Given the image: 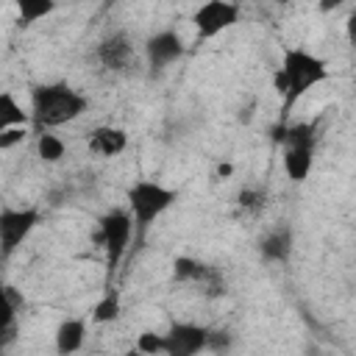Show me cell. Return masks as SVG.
<instances>
[{
    "instance_id": "cell-1",
    "label": "cell",
    "mask_w": 356,
    "mask_h": 356,
    "mask_svg": "<svg viewBox=\"0 0 356 356\" xmlns=\"http://www.w3.org/2000/svg\"><path fill=\"white\" fill-rule=\"evenodd\" d=\"M328 75H331V70H328L325 58H320L317 53H312L306 47H286L278 70L273 72V86L284 97L281 111L286 114L312 86L328 81Z\"/></svg>"
},
{
    "instance_id": "cell-2",
    "label": "cell",
    "mask_w": 356,
    "mask_h": 356,
    "mask_svg": "<svg viewBox=\"0 0 356 356\" xmlns=\"http://www.w3.org/2000/svg\"><path fill=\"white\" fill-rule=\"evenodd\" d=\"M89 106V97L72 89L67 81L36 83L31 89V125L42 134L67 122H75Z\"/></svg>"
},
{
    "instance_id": "cell-3",
    "label": "cell",
    "mask_w": 356,
    "mask_h": 356,
    "mask_svg": "<svg viewBox=\"0 0 356 356\" xmlns=\"http://www.w3.org/2000/svg\"><path fill=\"white\" fill-rule=\"evenodd\" d=\"M125 200H128V214H131V222H134V242H142L147 228L178 200V192L172 186H164L159 181H150V178H142V181H134L125 192Z\"/></svg>"
},
{
    "instance_id": "cell-4",
    "label": "cell",
    "mask_w": 356,
    "mask_h": 356,
    "mask_svg": "<svg viewBox=\"0 0 356 356\" xmlns=\"http://www.w3.org/2000/svg\"><path fill=\"white\" fill-rule=\"evenodd\" d=\"M97 228H100V242L106 250V267L114 275L117 267L122 264V259L131 248V236H134V222H131L128 209H108L106 214H100Z\"/></svg>"
},
{
    "instance_id": "cell-5",
    "label": "cell",
    "mask_w": 356,
    "mask_h": 356,
    "mask_svg": "<svg viewBox=\"0 0 356 356\" xmlns=\"http://www.w3.org/2000/svg\"><path fill=\"white\" fill-rule=\"evenodd\" d=\"M39 225V209L22 206V209H0V259H11L14 250L31 236V231Z\"/></svg>"
},
{
    "instance_id": "cell-6",
    "label": "cell",
    "mask_w": 356,
    "mask_h": 356,
    "mask_svg": "<svg viewBox=\"0 0 356 356\" xmlns=\"http://www.w3.org/2000/svg\"><path fill=\"white\" fill-rule=\"evenodd\" d=\"M192 22H195V31H197V39L200 42H209L214 36H220L222 31L234 28L239 22V6L231 3V0H209V3H200L192 14Z\"/></svg>"
},
{
    "instance_id": "cell-7",
    "label": "cell",
    "mask_w": 356,
    "mask_h": 356,
    "mask_svg": "<svg viewBox=\"0 0 356 356\" xmlns=\"http://www.w3.org/2000/svg\"><path fill=\"white\" fill-rule=\"evenodd\" d=\"M206 325L197 323H172L161 337L164 348L161 356H200L206 350Z\"/></svg>"
},
{
    "instance_id": "cell-8",
    "label": "cell",
    "mask_w": 356,
    "mask_h": 356,
    "mask_svg": "<svg viewBox=\"0 0 356 356\" xmlns=\"http://www.w3.org/2000/svg\"><path fill=\"white\" fill-rule=\"evenodd\" d=\"M184 50H186V44H184L181 33L172 31V28L156 31V33H150L147 42H145V58H147V64H150L153 70L170 67L172 61H178V58L184 56Z\"/></svg>"
},
{
    "instance_id": "cell-9",
    "label": "cell",
    "mask_w": 356,
    "mask_h": 356,
    "mask_svg": "<svg viewBox=\"0 0 356 356\" xmlns=\"http://www.w3.org/2000/svg\"><path fill=\"white\" fill-rule=\"evenodd\" d=\"M86 145H89V150H92L95 156H100V159H114V156L125 153V147H128V134H125L122 128H117V125H97V128L89 134Z\"/></svg>"
},
{
    "instance_id": "cell-10",
    "label": "cell",
    "mask_w": 356,
    "mask_h": 356,
    "mask_svg": "<svg viewBox=\"0 0 356 356\" xmlns=\"http://www.w3.org/2000/svg\"><path fill=\"white\" fill-rule=\"evenodd\" d=\"M86 342V317H67L58 323L53 334V345L58 356H72L83 348Z\"/></svg>"
},
{
    "instance_id": "cell-11",
    "label": "cell",
    "mask_w": 356,
    "mask_h": 356,
    "mask_svg": "<svg viewBox=\"0 0 356 356\" xmlns=\"http://www.w3.org/2000/svg\"><path fill=\"white\" fill-rule=\"evenodd\" d=\"M281 164H284V172L289 175V181L303 184L314 167V145H284Z\"/></svg>"
},
{
    "instance_id": "cell-12",
    "label": "cell",
    "mask_w": 356,
    "mask_h": 356,
    "mask_svg": "<svg viewBox=\"0 0 356 356\" xmlns=\"http://www.w3.org/2000/svg\"><path fill=\"white\" fill-rule=\"evenodd\" d=\"M292 248H295V231L289 225H281V228H273L267 236H261L259 242V253L264 261H275V264H284L289 256H292Z\"/></svg>"
},
{
    "instance_id": "cell-13",
    "label": "cell",
    "mask_w": 356,
    "mask_h": 356,
    "mask_svg": "<svg viewBox=\"0 0 356 356\" xmlns=\"http://www.w3.org/2000/svg\"><path fill=\"white\" fill-rule=\"evenodd\" d=\"M22 298L14 286L0 284V348L11 345L17 337V314H19Z\"/></svg>"
},
{
    "instance_id": "cell-14",
    "label": "cell",
    "mask_w": 356,
    "mask_h": 356,
    "mask_svg": "<svg viewBox=\"0 0 356 356\" xmlns=\"http://www.w3.org/2000/svg\"><path fill=\"white\" fill-rule=\"evenodd\" d=\"M97 58L108 70H125L131 64V58H134V47H131V42H128L125 33H111V36H106L100 42Z\"/></svg>"
},
{
    "instance_id": "cell-15",
    "label": "cell",
    "mask_w": 356,
    "mask_h": 356,
    "mask_svg": "<svg viewBox=\"0 0 356 356\" xmlns=\"http://www.w3.org/2000/svg\"><path fill=\"white\" fill-rule=\"evenodd\" d=\"M28 122H31V111L19 106L14 92L3 89L0 92V134L8 128H28Z\"/></svg>"
},
{
    "instance_id": "cell-16",
    "label": "cell",
    "mask_w": 356,
    "mask_h": 356,
    "mask_svg": "<svg viewBox=\"0 0 356 356\" xmlns=\"http://www.w3.org/2000/svg\"><path fill=\"white\" fill-rule=\"evenodd\" d=\"M211 275L214 273L203 261H197L192 256H178L172 261V281H178V284H197V281H206Z\"/></svg>"
},
{
    "instance_id": "cell-17",
    "label": "cell",
    "mask_w": 356,
    "mask_h": 356,
    "mask_svg": "<svg viewBox=\"0 0 356 356\" xmlns=\"http://www.w3.org/2000/svg\"><path fill=\"white\" fill-rule=\"evenodd\" d=\"M56 11V3L53 0H19L17 3V25L19 28H28L44 17H50Z\"/></svg>"
},
{
    "instance_id": "cell-18",
    "label": "cell",
    "mask_w": 356,
    "mask_h": 356,
    "mask_svg": "<svg viewBox=\"0 0 356 356\" xmlns=\"http://www.w3.org/2000/svg\"><path fill=\"white\" fill-rule=\"evenodd\" d=\"M120 314H122L120 292H117V289H108V292L95 303V309H92V323H100V325H106V323H117Z\"/></svg>"
},
{
    "instance_id": "cell-19",
    "label": "cell",
    "mask_w": 356,
    "mask_h": 356,
    "mask_svg": "<svg viewBox=\"0 0 356 356\" xmlns=\"http://www.w3.org/2000/svg\"><path fill=\"white\" fill-rule=\"evenodd\" d=\"M36 156H39L44 164H56V161H61V159L67 156V145H64L61 136H56V134H50V131H42V134L36 136Z\"/></svg>"
},
{
    "instance_id": "cell-20",
    "label": "cell",
    "mask_w": 356,
    "mask_h": 356,
    "mask_svg": "<svg viewBox=\"0 0 356 356\" xmlns=\"http://www.w3.org/2000/svg\"><path fill=\"white\" fill-rule=\"evenodd\" d=\"M231 345H234L231 331H222V328H209V334H206V350L225 356V353L231 350Z\"/></svg>"
},
{
    "instance_id": "cell-21",
    "label": "cell",
    "mask_w": 356,
    "mask_h": 356,
    "mask_svg": "<svg viewBox=\"0 0 356 356\" xmlns=\"http://www.w3.org/2000/svg\"><path fill=\"white\" fill-rule=\"evenodd\" d=\"M139 353L145 356H161V348H164V337L159 331H142L136 337V345H134Z\"/></svg>"
},
{
    "instance_id": "cell-22",
    "label": "cell",
    "mask_w": 356,
    "mask_h": 356,
    "mask_svg": "<svg viewBox=\"0 0 356 356\" xmlns=\"http://www.w3.org/2000/svg\"><path fill=\"white\" fill-rule=\"evenodd\" d=\"M25 136H28L25 128H8V131H3V134H0V150H11V147L22 145Z\"/></svg>"
},
{
    "instance_id": "cell-23",
    "label": "cell",
    "mask_w": 356,
    "mask_h": 356,
    "mask_svg": "<svg viewBox=\"0 0 356 356\" xmlns=\"http://www.w3.org/2000/svg\"><path fill=\"white\" fill-rule=\"evenodd\" d=\"M261 200H264V195H261L259 189H242V192H239V206H242V209H259Z\"/></svg>"
},
{
    "instance_id": "cell-24",
    "label": "cell",
    "mask_w": 356,
    "mask_h": 356,
    "mask_svg": "<svg viewBox=\"0 0 356 356\" xmlns=\"http://www.w3.org/2000/svg\"><path fill=\"white\" fill-rule=\"evenodd\" d=\"M217 175H220V178H231V175H234V167L225 161V164H220V167H217Z\"/></svg>"
},
{
    "instance_id": "cell-25",
    "label": "cell",
    "mask_w": 356,
    "mask_h": 356,
    "mask_svg": "<svg viewBox=\"0 0 356 356\" xmlns=\"http://www.w3.org/2000/svg\"><path fill=\"white\" fill-rule=\"evenodd\" d=\"M125 356H145V353H139L136 348H131V350H125Z\"/></svg>"
}]
</instances>
